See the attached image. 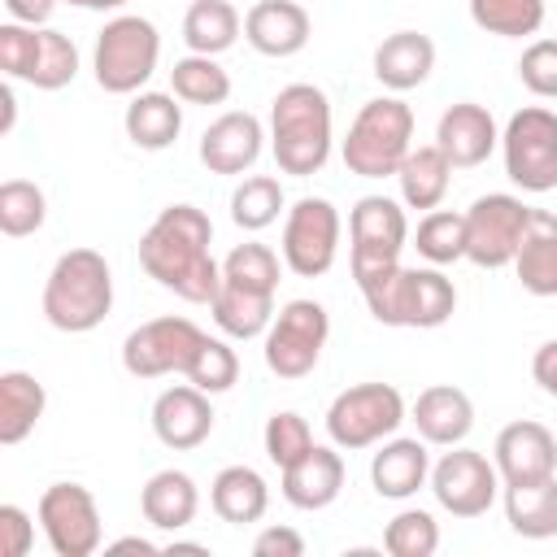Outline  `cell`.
Returning <instances> with one entry per match:
<instances>
[{"label": "cell", "instance_id": "cell-29", "mask_svg": "<svg viewBox=\"0 0 557 557\" xmlns=\"http://www.w3.org/2000/svg\"><path fill=\"white\" fill-rule=\"evenodd\" d=\"M396 183H400V200L409 209H440V200L448 196V183H453V161L444 157L440 144H418L409 148V157L400 161L396 170Z\"/></svg>", "mask_w": 557, "mask_h": 557}, {"label": "cell", "instance_id": "cell-44", "mask_svg": "<svg viewBox=\"0 0 557 557\" xmlns=\"http://www.w3.org/2000/svg\"><path fill=\"white\" fill-rule=\"evenodd\" d=\"M35 52H39V26H22V22L0 26V70L9 78L26 83L35 70Z\"/></svg>", "mask_w": 557, "mask_h": 557}, {"label": "cell", "instance_id": "cell-18", "mask_svg": "<svg viewBox=\"0 0 557 557\" xmlns=\"http://www.w3.org/2000/svg\"><path fill=\"white\" fill-rule=\"evenodd\" d=\"M213 431V405L209 392H200L196 383H174L152 400V435L174 448V453H191L209 440Z\"/></svg>", "mask_w": 557, "mask_h": 557}, {"label": "cell", "instance_id": "cell-9", "mask_svg": "<svg viewBox=\"0 0 557 557\" xmlns=\"http://www.w3.org/2000/svg\"><path fill=\"white\" fill-rule=\"evenodd\" d=\"M500 157L513 187L544 196L557 187V113L544 104L518 109L500 131Z\"/></svg>", "mask_w": 557, "mask_h": 557}, {"label": "cell", "instance_id": "cell-2", "mask_svg": "<svg viewBox=\"0 0 557 557\" xmlns=\"http://www.w3.org/2000/svg\"><path fill=\"white\" fill-rule=\"evenodd\" d=\"M331 100L313 83H287L270 104V152L283 174L309 178L331 157Z\"/></svg>", "mask_w": 557, "mask_h": 557}, {"label": "cell", "instance_id": "cell-15", "mask_svg": "<svg viewBox=\"0 0 557 557\" xmlns=\"http://www.w3.org/2000/svg\"><path fill=\"white\" fill-rule=\"evenodd\" d=\"M531 205H522L509 191H487L466 209V261L479 270H500L513 265L518 239L527 231Z\"/></svg>", "mask_w": 557, "mask_h": 557}, {"label": "cell", "instance_id": "cell-4", "mask_svg": "<svg viewBox=\"0 0 557 557\" xmlns=\"http://www.w3.org/2000/svg\"><path fill=\"white\" fill-rule=\"evenodd\" d=\"M374 322L435 331L457 313V287L440 265H392L361 287Z\"/></svg>", "mask_w": 557, "mask_h": 557}, {"label": "cell", "instance_id": "cell-20", "mask_svg": "<svg viewBox=\"0 0 557 557\" xmlns=\"http://www.w3.org/2000/svg\"><path fill=\"white\" fill-rule=\"evenodd\" d=\"M313 35V22L305 4L296 0H257L244 13V39L261 57H296Z\"/></svg>", "mask_w": 557, "mask_h": 557}, {"label": "cell", "instance_id": "cell-28", "mask_svg": "<svg viewBox=\"0 0 557 557\" xmlns=\"http://www.w3.org/2000/svg\"><path fill=\"white\" fill-rule=\"evenodd\" d=\"M196 509H200V492H196V479L183 474V470H157L144 492H139V513L157 527V531H183L196 522Z\"/></svg>", "mask_w": 557, "mask_h": 557}, {"label": "cell", "instance_id": "cell-10", "mask_svg": "<svg viewBox=\"0 0 557 557\" xmlns=\"http://www.w3.org/2000/svg\"><path fill=\"white\" fill-rule=\"evenodd\" d=\"M326 335H331V318L318 300H287L261 335V352H265L270 374H278V379L313 374V366L326 348Z\"/></svg>", "mask_w": 557, "mask_h": 557}, {"label": "cell", "instance_id": "cell-35", "mask_svg": "<svg viewBox=\"0 0 557 557\" xmlns=\"http://www.w3.org/2000/svg\"><path fill=\"white\" fill-rule=\"evenodd\" d=\"M413 248L426 265H453L466 257V213L431 209L413 231Z\"/></svg>", "mask_w": 557, "mask_h": 557}, {"label": "cell", "instance_id": "cell-27", "mask_svg": "<svg viewBox=\"0 0 557 557\" xmlns=\"http://www.w3.org/2000/svg\"><path fill=\"white\" fill-rule=\"evenodd\" d=\"M209 505L222 522L231 527H248V522H261L265 509H270V483L252 470V466H226L213 474L209 483Z\"/></svg>", "mask_w": 557, "mask_h": 557}, {"label": "cell", "instance_id": "cell-13", "mask_svg": "<svg viewBox=\"0 0 557 557\" xmlns=\"http://www.w3.org/2000/svg\"><path fill=\"white\" fill-rule=\"evenodd\" d=\"M205 344V331L191 318H152L139 322L126 339H122V366L135 379H161V374H187L196 348Z\"/></svg>", "mask_w": 557, "mask_h": 557}, {"label": "cell", "instance_id": "cell-43", "mask_svg": "<svg viewBox=\"0 0 557 557\" xmlns=\"http://www.w3.org/2000/svg\"><path fill=\"white\" fill-rule=\"evenodd\" d=\"M518 78L531 96L557 100V39H535L518 57Z\"/></svg>", "mask_w": 557, "mask_h": 557}, {"label": "cell", "instance_id": "cell-6", "mask_svg": "<svg viewBox=\"0 0 557 557\" xmlns=\"http://www.w3.org/2000/svg\"><path fill=\"white\" fill-rule=\"evenodd\" d=\"M157 61H161V35L139 13H117L96 35L91 70H96L100 91L109 96H135L157 74Z\"/></svg>", "mask_w": 557, "mask_h": 557}, {"label": "cell", "instance_id": "cell-17", "mask_svg": "<svg viewBox=\"0 0 557 557\" xmlns=\"http://www.w3.org/2000/svg\"><path fill=\"white\" fill-rule=\"evenodd\" d=\"M265 126L257 113L248 109H231L222 117H213L200 135V161L209 174H244L257 165L261 148H265Z\"/></svg>", "mask_w": 557, "mask_h": 557}, {"label": "cell", "instance_id": "cell-34", "mask_svg": "<svg viewBox=\"0 0 557 557\" xmlns=\"http://www.w3.org/2000/svg\"><path fill=\"white\" fill-rule=\"evenodd\" d=\"M170 91L183 104H226L231 100V74L218 65V57L187 52L170 70Z\"/></svg>", "mask_w": 557, "mask_h": 557}, {"label": "cell", "instance_id": "cell-30", "mask_svg": "<svg viewBox=\"0 0 557 557\" xmlns=\"http://www.w3.org/2000/svg\"><path fill=\"white\" fill-rule=\"evenodd\" d=\"M44 405H48V392L35 374L26 370H4L0 374V444H22L39 418H44Z\"/></svg>", "mask_w": 557, "mask_h": 557}, {"label": "cell", "instance_id": "cell-21", "mask_svg": "<svg viewBox=\"0 0 557 557\" xmlns=\"http://www.w3.org/2000/svg\"><path fill=\"white\" fill-rule=\"evenodd\" d=\"M409 418L426 444L453 448V444H466V435L474 431V400L453 383H435L418 392Z\"/></svg>", "mask_w": 557, "mask_h": 557}, {"label": "cell", "instance_id": "cell-24", "mask_svg": "<svg viewBox=\"0 0 557 557\" xmlns=\"http://www.w3.org/2000/svg\"><path fill=\"white\" fill-rule=\"evenodd\" d=\"M513 274L531 296H557V213L531 209L513 252Z\"/></svg>", "mask_w": 557, "mask_h": 557}, {"label": "cell", "instance_id": "cell-36", "mask_svg": "<svg viewBox=\"0 0 557 557\" xmlns=\"http://www.w3.org/2000/svg\"><path fill=\"white\" fill-rule=\"evenodd\" d=\"M470 22L500 39H527L544 26V0H470Z\"/></svg>", "mask_w": 557, "mask_h": 557}, {"label": "cell", "instance_id": "cell-33", "mask_svg": "<svg viewBox=\"0 0 557 557\" xmlns=\"http://www.w3.org/2000/svg\"><path fill=\"white\" fill-rule=\"evenodd\" d=\"M239 30H244V22L231 0H191L183 13V44H187V52H200V57L226 52L239 39Z\"/></svg>", "mask_w": 557, "mask_h": 557}, {"label": "cell", "instance_id": "cell-3", "mask_svg": "<svg viewBox=\"0 0 557 557\" xmlns=\"http://www.w3.org/2000/svg\"><path fill=\"white\" fill-rule=\"evenodd\" d=\"M113 309V270L96 248H70L57 257L44 283V318L65 335L96 331Z\"/></svg>", "mask_w": 557, "mask_h": 557}, {"label": "cell", "instance_id": "cell-50", "mask_svg": "<svg viewBox=\"0 0 557 557\" xmlns=\"http://www.w3.org/2000/svg\"><path fill=\"white\" fill-rule=\"evenodd\" d=\"M65 4H74V9H91V13H113V9H122V4H131V0H65Z\"/></svg>", "mask_w": 557, "mask_h": 557}, {"label": "cell", "instance_id": "cell-11", "mask_svg": "<svg viewBox=\"0 0 557 557\" xmlns=\"http://www.w3.org/2000/svg\"><path fill=\"white\" fill-rule=\"evenodd\" d=\"M339 209L326 196H300L283 218V265L300 278H322L339 257Z\"/></svg>", "mask_w": 557, "mask_h": 557}, {"label": "cell", "instance_id": "cell-41", "mask_svg": "<svg viewBox=\"0 0 557 557\" xmlns=\"http://www.w3.org/2000/svg\"><path fill=\"white\" fill-rule=\"evenodd\" d=\"M235 379H239V357H235V348H231L226 339H218V335H205V344L196 348V357H191V366H187V383H196V387L209 392V396H222V392L235 387Z\"/></svg>", "mask_w": 557, "mask_h": 557}, {"label": "cell", "instance_id": "cell-32", "mask_svg": "<svg viewBox=\"0 0 557 557\" xmlns=\"http://www.w3.org/2000/svg\"><path fill=\"white\" fill-rule=\"evenodd\" d=\"M209 313L226 339H257L274 322V296H261V292H248L235 283H218Z\"/></svg>", "mask_w": 557, "mask_h": 557}, {"label": "cell", "instance_id": "cell-38", "mask_svg": "<svg viewBox=\"0 0 557 557\" xmlns=\"http://www.w3.org/2000/svg\"><path fill=\"white\" fill-rule=\"evenodd\" d=\"M48 218V196L30 178H4L0 183V231L9 239H26L44 226Z\"/></svg>", "mask_w": 557, "mask_h": 557}, {"label": "cell", "instance_id": "cell-25", "mask_svg": "<svg viewBox=\"0 0 557 557\" xmlns=\"http://www.w3.org/2000/svg\"><path fill=\"white\" fill-rule=\"evenodd\" d=\"M435 70V44L422 30H396L374 48V78L387 91H413Z\"/></svg>", "mask_w": 557, "mask_h": 557}, {"label": "cell", "instance_id": "cell-7", "mask_svg": "<svg viewBox=\"0 0 557 557\" xmlns=\"http://www.w3.org/2000/svg\"><path fill=\"white\" fill-rule=\"evenodd\" d=\"M409 244V218L400 200L392 196H361L348 213V265L357 287L400 265V252Z\"/></svg>", "mask_w": 557, "mask_h": 557}, {"label": "cell", "instance_id": "cell-51", "mask_svg": "<svg viewBox=\"0 0 557 557\" xmlns=\"http://www.w3.org/2000/svg\"><path fill=\"white\" fill-rule=\"evenodd\" d=\"M0 104H4V122H0V131L9 135V131H13V117H17V100H13V87H4V91H0Z\"/></svg>", "mask_w": 557, "mask_h": 557}, {"label": "cell", "instance_id": "cell-46", "mask_svg": "<svg viewBox=\"0 0 557 557\" xmlns=\"http://www.w3.org/2000/svg\"><path fill=\"white\" fill-rule=\"evenodd\" d=\"M252 553L257 557H305V535L292 527H265V531H257Z\"/></svg>", "mask_w": 557, "mask_h": 557}, {"label": "cell", "instance_id": "cell-26", "mask_svg": "<svg viewBox=\"0 0 557 557\" xmlns=\"http://www.w3.org/2000/svg\"><path fill=\"white\" fill-rule=\"evenodd\" d=\"M126 139L144 152H161L178 139L183 131V104L174 91H135L126 113H122Z\"/></svg>", "mask_w": 557, "mask_h": 557}, {"label": "cell", "instance_id": "cell-22", "mask_svg": "<svg viewBox=\"0 0 557 557\" xmlns=\"http://www.w3.org/2000/svg\"><path fill=\"white\" fill-rule=\"evenodd\" d=\"M370 483L383 500H409L418 487L431 483V453L426 440H405V435H387L379 444V453L370 457Z\"/></svg>", "mask_w": 557, "mask_h": 557}, {"label": "cell", "instance_id": "cell-49", "mask_svg": "<svg viewBox=\"0 0 557 557\" xmlns=\"http://www.w3.org/2000/svg\"><path fill=\"white\" fill-rule=\"evenodd\" d=\"M109 553H161V544H152L144 535H122V540L109 544Z\"/></svg>", "mask_w": 557, "mask_h": 557}, {"label": "cell", "instance_id": "cell-19", "mask_svg": "<svg viewBox=\"0 0 557 557\" xmlns=\"http://www.w3.org/2000/svg\"><path fill=\"white\" fill-rule=\"evenodd\" d=\"M435 144L444 148V157L453 161V170H474L483 165L496 144H500V131H496V117L474 104V100H457L440 113V126H435Z\"/></svg>", "mask_w": 557, "mask_h": 557}, {"label": "cell", "instance_id": "cell-31", "mask_svg": "<svg viewBox=\"0 0 557 557\" xmlns=\"http://www.w3.org/2000/svg\"><path fill=\"white\" fill-rule=\"evenodd\" d=\"M505 518L513 535L522 540H553L557 535V474L505 487Z\"/></svg>", "mask_w": 557, "mask_h": 557}, {"label": "cell", "instance_id": "cell-23", "mask_svg": "<svg viewBox=\"0 0 557 557\" xmlns=\"http://www.w3.org/2000/svg\"><path fill=\"white\" fill-rule=\"evenodd\" d=\"M344 492V457L326 444H313L296 466L283 470V500L292 509H326Z\"/></svg>", "mask_w": 557, "mask_h": 557}, {"label": "cell", "instance_id": "cell-8", "mask_svg": "<svg viewBox=\"0 0 557 557\" xmlns=\"http://www.w3.org/2000/svg\"><path fill=\"white\" fill-rule=\"evenodd\" d=\"M405 422V396L392 383H357L344 387L326 409V435L344 453H361L396 435Z\"/></svg>", "mask_w": 557, "mask_h": 557}, {"label": "cell", "instance_id": "cell-5", "mask_svg": "<svg viewBox=\"0 0 557 557\" xmlns=\"http://www.w3.org/2000/svg\"><path fill=\"white\" fill-rule=\"evenodd\" d=\"M409 148H413V109L400 96H379L357 109L339 144V157L357 178H387L400 170Z\"/></svg>", "mask_w": 557, "mask_h": 557}, {"label": "cell", "instance_id": "cell-48", "mask_svg": "<svg viewBox=\"0 0 557 557\" xmlns=\"http://www.w3.org/2000/svg\"><path fill=\"white\" fill-rule=\"evenodd\" d=\"M57 0H4V13L9 22H22V26H44L52 17Z\"/></svg>", "mask_w": 557, "mask_h": 557}, {"label": "cell", "instance_id": "cell-42", "mask_svg": "<svg viewBox=\"0 0 557 557\" xmlns=\"http://www.w3.org/2000/svg\"><path fill=\"white\" fill-rule=\"evenodd\" d=\"M261 440H265V457H270L278 470L296 466V461L313 448V431H309V422H305L300 413H292V409L270 413V418H265Z\"/></svg>", "mask_w": 557, "mask_h": 557}, {"label": "cell", "instance_id": "cell-47", "mask_svg": "<svg viewBox=\"0 0 557 557\" xmlns=\"http://www.w3.org/2000/svg\"><path fill=\"white\" fill-rule=\"evenodd\" d=\"M531 379L540 383L544 396L557 400V339H544V344L535 348V357H531Z\"/></svg>", "mask_w": 557, "mask_h": 557}, {"label": "cell", "instance_id": "cell-14", "mask_svg": "<svg viewBox=\"0 0 557 557\" xmlns=\"http://www.w3.org/2000/svg\"><path fill=\"white\" fill-rule=\"evenodd\" d=\"M500 487L505 483L496 474V461H487L483 453H474L466 444H453L431 466V496L453 518H483L496 505Z\"/></svg>", "mask_w": 557, "mask_h": 557}, {"label": "cell", "instance_id": "cell-12", "mask_svg": "<svg viewBox=\"0 0 557 557\" xmlns=\"http://www.w3.org/2000/svg\"><path fill=\"white\" fill-rule=\"evenodd\" d=\"M39 531L57 557H91L104 544L100 505L83 483H52L39 496Z\"/></svg>", "mask_w": 557, "mask_h": 557}, {"label": "cell", "instance_id": "cell-40", "mask_svg": "<svg viewBox=\"0 0 557 557\" xmlns=\"http://www.w3.org/2000/svg\"><path fill=\"white\" fill-rule=\"evenodd\" d=\"M383 548L392 557H431L440 548V522L426 509H400L383 527Z\"/></svg>", "mask_w": 557, "mask_h": 557}, {"label": "cell", "instance_id": "cell-1", "mask_svg": "<svg viewBox=\"0 0 557 557\" xmlns=\"http://www.w3.org/2000/svg\"><path fill=\"white\" fill-rule=\"evenodd\" d=\"M213 244V222L196 205H165L152 226L139 235V265L148 278H157L165 292L209 305L222 283V265L209 252Z\"/></svg>", "mask_w": 557, "mask_h": 557}, {"label": "cell", "instance_id": "cell-39", "mask_svg": "<svg viewBox=\"0 0 557 557\" xmlns=\"http://www.w3.org/2000/svg\"><path fill=\"white\" fill-rule=\"evenodd\" d=\"M78 78V48L70 35L52 30V26H39V52H35V70H30V87L39 91H61Z\"/></svg>", "mask_w": 557, "mask_h": 557}, {"label": "cell", "instance_id": "cell-45", "mask_svg": "<svg viewBox=\"0 0 557 557\" xmlns=\"http://www.w3.org/2000/svg\"><path fill=\"white\" fill-rule=\"evenodd\" d=\"M35 544V522L22 505H0V553L4 557H26Z\"/></svg>", "mask_w": 557, "mask_h": 557}, {"label": "cell", "instance_id": "cell-16", "mask_svg": "<svg viewBox=\"0 0 557 557\" xmlns=\"http://www.w3.org/2000/svg\"><path fill=\"white\" fill-rule=\"evenodd\" d=\"M492 461H496V474L505 487L553 479L557 474V435L535 418H518V422L500 426V435L492 444Z\"/></svg>", "mask_w": 557, "mask_h": 557}, {"label": "cell", "instance_id": "cell-37", "mask_svg": "<svg viewBox=\"0 0 557 557\" xmlns=\"http://www.w3.org/2000/svg\"><path fill=\"white\" fill-rule=\"evenodd\" d=\"M278 213H283V187L270 174H248L231 191V222L239 231H265L278 222Z\"/></svg>", "mask_w": 557, "mask_h": 557}]
</instances>
